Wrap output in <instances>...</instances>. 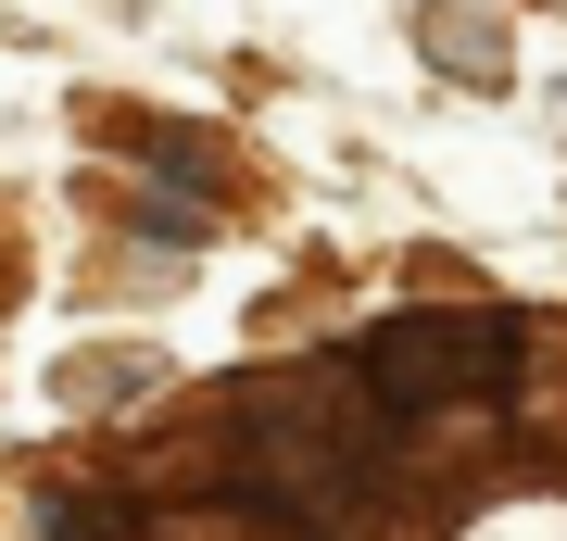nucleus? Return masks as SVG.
Wrapping results in <instances>:
<instances>
[{"label":"nucleus","instance_id":"f03ea898","mask_svg":"<svg viewBox=\"0 0 567 541\" xmlns=\"http://www.w3.org/2000/svg\"><path fill=\"white\" fill-rule=\"evenodd\" d=\"M51 541H126V517L114 503H76V491H51V517H39Z\"/></svg>","mask_w":567,"mask_h":541},{"label":"nucleus","instance_id":"f257e3e1","mask_svg":"<svg viewBox=\"0 0 567 541\" xmlns=\"http://www.w3.org/2000/svg\"><path fill=\"white\" fill-rule=\"evenodd\" d=\"M529 365V327L517 315H391L379 341L353 353V378L379 416H454V403H492Z\"/></svg>","mask_w":567,"mask_h":541},{"label":"nucleus","instance_id":"7ed1b4c3","mask_svg":"<svg viewBox=\"0 0 567 541\" xmlns=\"http://www.w3.org/2000/svg\"><path fill=\"white\" fill-rule=\"evenodd\" d=\"M429 39H442V63H454V76H492V51H480V13H454V0H442V13H429Z\"/></svg>","mask_w":567,"mask_h":541}]
</instances>
